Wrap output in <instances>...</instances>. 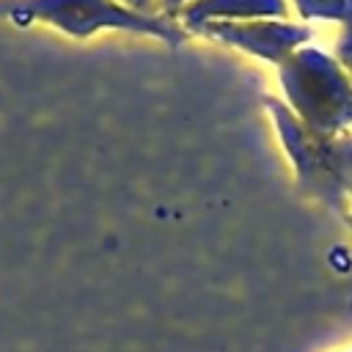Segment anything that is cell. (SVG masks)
Masks as SVG:
<instances>
[{
  "instance_id": "obj_1",
  "label": "cell",
  "mask_w": 352,
  "mask_h": 352,
  "mask_svg": "<svg viewBox=\"0 0 352 352\" xmlns=\"http://www.w3.org/2000/svg\"><path fill=\"white\" fill-rule=\"evenodd\" d=\"M0 16L11 19L16 28L30 22H47L69 36H91L99 28H132L157 30V25L118 8L110 0H0Z\"/></svg>"
}]
</instances>
